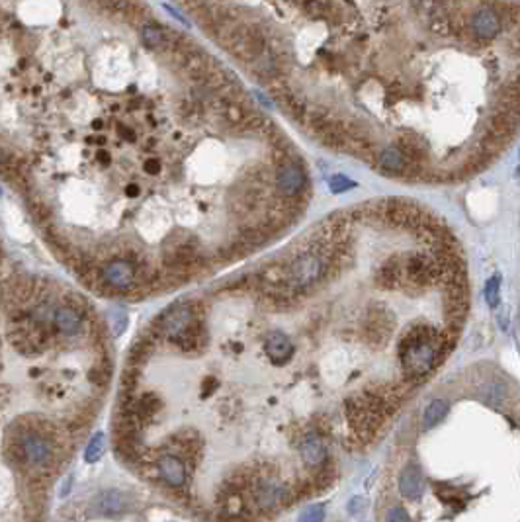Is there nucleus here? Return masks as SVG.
I'll return each instance as SVG.
<instances>
[{
  "instance_id": "7",
  "label": "nucleus",
  "mask_w": 520,
  "mask_h": 522,
  "mask_svg": "<svg viewBox=\"0 0 520 522\" xmlns=\"http://www.w3.org/2000/svg\"><path fill=\"white\" fill-rule=\"evenodd\" d=\"M8 341L20 354H40L49 341V327L31 319L30 313L14 315L8 329Z\"/></svg>"
},
{
  "instance_id": "35",
  "label": "nucleus",
  "mask_w": 520,
  "mask_h": 522,
  "mask_svg": "<svg viewBox=\"0 0 520 522\" xmlns=\"http://www.w3.org/2000/svg\"><path fill=\"white\" fill-rule=\"evenodd\" d=\"M0 194H2V190H0Z\"/></svg>"
},
{
  "instance_id": "12",
  "label": "nucleus",
  "mask_w": 520,
  "mask_h": 522,
  "mask_svg": "<svg viewBox=\"0 0 520 522\" xmlns=\"http://www.w3.org/2000/svg\"><path fill=\"white\" fill-rule=\"evenodd\" d=\"M156 471L161 475V480L167 483L168 487L172 489H184L188 480L186 473V462L172 454V452H165L156 458Z\"/></svg>"
},
{
  "instance_id": "23",
  "label": "nucleus",
  "mask_w": 520,
  "mask_h": 522,
  "mask_svg": "<svg viewBox=\"0 0 520 522\" xmlns=\"http://www.w3.org/2000/svg\"><path fill=\"white\" fill-rule=\"evenodd\" d=\"M141 42L145 47L149 49H165L167 47V33L163 32V28H159V26H145L143 30H141Z\"/></svg>"
},
{
  "instance_id": "17",
  "label": "nucleus",
  "mask_w": 520,
  "mask_h": 522,
  "mask_svg": "<svg viewBox=\"0 0 520 522\" xmlns=\"http://www.w3.org/2000/svg\"><path fill=\"white\" fill-rule=\"evenodd\" d=\"M399 491L405 499H419L425 491V478L416 464H409L399 475Z\"/></svg>"
},
{
  "instance_id": "15",
  "label": "nucleus",
  "mask_w": 520,
  "mask_h": 522,
  "mask_svg": "<svg viewBox=\"0 0 520 522\" xmlns=\"http://www.w3.org/2000/svg\"><path fill=\"white\" fill-rule=\"evenodd\" d=\"M499 32L501 18L497 12L491 10V8H481V10L473 14V20H471V33H473V38L491 40V38L499 35Z\"/></svg>"
},
{
  "instance_id": "5",
  "label": "nucleus",
  "mask_w": 520,
  "mask_h": 522,
  "mask_svg": "<svg viewBox=\"0 0 520 522\" xmlns=\"http://www.w3.org/2000/svg\"><path fill=\"white\" fill-rule=\"evenodd\" d=\"M247 495L252 507L260 512H276L298 501L293 487L270 471H249Z\"/></svg>"
},
{
  "instance_id": "34",
  "label": "nucleus",
  "mask_w": 520,
  "mask_h": 522,
  "mask_svg": "<svg viewBox=\"0 0 520 522\" xmlns=\"http://www.w3.org/2000/svg\"><path fill=\"white\" fill-rule=\"evenodd\" d=\"M120 136L125 137V139H131V137H133V131L127 129V127H120Z\"/></svg>"
},
{
  "instance_id": "13",
  "label": "nucleus",
  "mask_w": 520,
  "mask_h": 522,
  "mask_svg": "<svg viewBox=\"0 0 520 522\" xmlns=\"http://www.w3.org/2000/svg\"><path fill=\"white\" fill-rule=\"evenodd\" d=\"M84 313L79 311L76 307H73L71 303H65L61 307L55 309L53 315V327L57 329V333H61L63 336H76L83 329Z\"/></svg>"
},
{
  "instance_id": "2",
  "label": "nucleus",
  "mask_w": 520,
  "mask_h": 522,
  "mask_svg": "<svg viewBox=\"0 0 520 522\" xmlns=\"http://www.w3.org/2000/svg\"><path fill=\"white\" fill-rule=\"evenodd\" d=\"M151 334L165 339L182 352H200L208 345L204 309L198 302H180L170 305L155 319Z\"/></svg>"
},
{
  "instance_id": "14",
  "label": "nucleus",
  "mask_w": 520,
  "mask_h": 522,
  "mask_svg": "<svg viewBox=\"0 0 520 522\" xmlns=\"http://www.w3.org/2000/svg\"><path fill=\"white\" fill-rule=\"evenodd\" d=\"M264 352H266L272 364L284 366L293 354V345L288 339V334L276 331V333H270L264 339Z\"/></svg>"
},
{
  "instance_id": "33",
  "label": "nucleus",
  "mask_w": 520,
  "mask_h": 522,
  "mask_svg": "<svg viewBox=\"0 0 520 522\" xmlns=\"http://www.w3.org/2000/svg\"><path fill=\"white\" fill-rule=\"evenodd\" d=\"M125 194H127L129 198H137V196L141 194V188H139L137 184H129V186L125 188Z\"/></svg>"
},
{
  "instance_id": "31",
  "label": "nucleus",
  "mask_w": 520,
  "mask_h": 522,
  "mask_svg": "<svg viewBox=\"0 0 520 522\" xmlns=\"http://www.w3.org/2000/svg\"><path fill=\"white\" fill-rule=\"evenodd\" d=\"M364 507L366 501L362 497H354L352 501L348 503V512H350V514H358V512L364 511Z\"/></svg>"
},
{
  "instance_id": "4",
  "label": "nucleus",
  "mask_w": 520,
  "mask_h": 522,
  "mask_svg": "<svg viewBox=\"0 0 520 522\" xmlns=\"http://www.w3.org/2000/svg\"><path fill=\"white\" fill-rule=\"evenodd\" d=\"M344 413L348 427L352 428L354 439L368 444L384 425V418L391 415V409L382 395L380 387L366 389L360 395L348 397L344 401Z\"/></svg>"
},
{
  "instance_id": "3",
  "label": "nucleus",
  "mask_w": 520,
  "mask_h": 522,
  "mask_svg": "<svg viewBox=\"0 0 520 522\" xmlns=\"http://www.w3.org/2000/svg\"><path fill=\"white\" fill-rule=\"evenodd\" d=\"M339 261L334 249L327 243H321L313 237L303 251L295 252L290 261L286 262L288 282L295 295L313 290L331 274L333 264Z\"/></svg>"
},
{
  "instance_id": "19",
  "label": "nucleus",
  "mask_w": 520,
  "mask_h": 522,
  "mask_svg": "<svg viewBox=\"0 0 520 522\" xmlns=\"http://www.w3.org/2000/svg\"><path fill=\"white\" fill-rule=\"evenodd\" d=\"M375 282L385 290H396L397 286L403 284V262L397 256L387 259L375 272Z\"/></svg>"
},
{
  "instance_id": "8",
  "label": "nucleus",
  "mask_w": 520,
  "mask_h": 522,
  "mask_svg": "<svg viewBox=\"0 0 520 522\" xmlns=\"http://www.w3.org/2000/svg\"><path fill=\"white\" fill-rule=\"evenodd\" d=\"M98 278H100V286L110 288L114 292L129 293L139 290V274H137L136 262H131L125 256L106 262L98 270Z\"/></svg>"
},
{
  "instance_id": "32",
  "label": "nucleus",
  "mask_w": 520,
  "mask_h": 522,
  "mask_svg": "<svg viewBox=\"0 0 520 522\" xmlns=\"http://www.w3.org/2000/svg\"><path fill=\"white\" fill-rule=\"evenodd\" d=\"M145 172H149V174H156V172H161V161H159V158H147Z\"/></svg>"
},
{
  "instance_id": "20",
  "label": "nucleus",
  "mask_w": 520,
  "mask_h": 522,
  "mask_svg": "<svg viewBox=\"0 0 520 522\" xmlns=\"http://www.w3.org/2000/svg\"><path fill=\"white\" fill-rule=\"evenodd\" d=\"M377 167L387 174H403L407 161L397 147H385L384 151L377 155Z\"/></svg>"
},
{
  "instance_id": "9",
  "label": "nucleus",
  "mask_w": 520,
  "mask_h": 522,
  "mask_svg": "<svg viewBox=\"0 0 520 522\" xmlns=\"http://www.w3.org/2000/svg\"><path fill=\"white\" fill-rule=\"evenodd\" d=\"M131 507H133L131 495L117 489H106L100 491L90 501L88 514L102 516V519H115V516H122L125 512L131 511Z\"/></svg>"
},
{
  "instance_id": "21",
  "label": "nucleus",
  "mask_w": 520,
  "mask_h": 522,
  "mask_svg": "<svg viewBox=\"0 0 520 522\" xmlns=\"http://www.w3.org/2000/svg\"><path fill=\"white\" fill-rule=\"evenodd\" d=\"M448 413V403L444 399H432L425 407V413H423V428L428 430V428H434L437 425H440Z\"/></svg>"
},
{
  "instance_id": "24",
  "label": "nucleus",
  "mask_w": 520,
  "mask_h": 522,
  "mask_svg": "<svg viewBox=\"0 0 520 522\" xmlns=\"http://www.w3.org/2000/svg\"><path fill=\"white\" fill-rule=\"evenodd\" d=\"M106 452V437L102 432H96L90 442H88V446L84 450V459L88 462V464H94V462H98V459L104 456Z\"/></svg>"
},
{
  "instance_id": "28",
  "label": "nucleus",
  "mask_w": 520,
  "mask_h": 522,
  "mask_svg": "<svg viewBox=\"0 0 520 522\" xmlns=\"http://www.w3.org/2000/svg\"><path fill=\"white\" fill-rule=\"evenodd\" d=\"M110 317H112V331H114L115 336H120L127 329V313L124 309L115 307V309H112Z\"/></svg>"
},
{
  "instance_id": "11",
  "label": "nucleus",
  "mask_w": 520,
  "mask_h": 522,
  "mask_svg": "<svg viewBox=\"0 0 520 522\" xmlns=\"http://www.w3.org/2000/svg\"><path fill=\"white\" fill-rule=\"evenodd\" d=\"M307 174L298 161H284L276 172V186L284 198H298L305 188Z\"/></svg>"
},
{
  "instance_id": "26",
  "label": "nucleus",
  "mask_w": 520,
  "mask_h": 522,
  "mask_svg": "<svg viewBox=\"0 0 520 522\" xmlns=\"http://www.w3.org/2000/svg\"><path fill=\"white\" fill-rule=\"evenodd\" d=\"M110 374H112V368H110V362H106V364L94 366L92 370L88 372V377L92 380V384L104 386L106 382L110 380Z\"/></svg>"
},
{
  "instance_id": "27",
  "label": "nucleus",
  "mask_w": 520,
  "mask_h": 522,
  "mask_svg": "<svg viewBox=\"0 0 520 522\" xmlns=\"http://www.w3.org/2000/svg\"><path fill=\"white\" fill-rule=\"evenodd\" d=\"M325 521V507L323 505H311L303 509L298 522H323Z\"/></svg>"
},
{
  "instance_id": "30",
  "label": "nucleus",
  "mask_w": 520,
  "mask_h": 522,
  "mask_svg": "<svg viewBox=\"0 0 520 522\" xmlns=\"http://www.w3.org/2000/svg\"><path fill=\"white\" fill-rule=\"evenodd\" d=\"M385 522H411V519H409V514H407L403 507H393L391 511L387 512Z\"/></svg>"
},
{
  "instance_id": "29",
  "label": "nucleus",
  "mask_w": 520,
  "mask_h": 522,
  "mask_svg": "<svg viewBox=\"0 0 520 522\" xmlns=\"http://www.w3.org/2000/svg\"><path fill=\"white\" fill-rule=\"evenodd\" d=\"M329 186H331V192H346L348 188L356 186L352 180L344 178L343 174H334V177L329 178Z\"/></svg>"
},
{
  "instance_id": "1",
  "label": "nucleus",
  "mask_w": 520,
  "mask_h": 522,
  "mask_svg": "<svg viewBox=\"0 0 520 522\" xmlns=\"http://www.w3.org/2000/svg\"><path fill=\"white\" fill-rule=\"evenodd\" d=\"M458 329L446 333L427 323L409 325L397 341V358L405 382H416L428 376L456 345Z\"/></svg>"
},
{
  "instance_id": "22",
  "label": "nucleus",
  "mask_w": 520,
  "mask_h": 522,
  "mask_svg": "<svg viewBox=\"0 0 520 522\" xmlns=\"http://www.w3.org/2000/svg\"><path fill=\"white\" fill-rule=\"evenodd\" d=\"M478 393L483 401H487L493 407H499L501 403L507 401V395H509L505 384H497V382H487V384L479 386Z\"/></svg>"
},
{
  "instance_id": "6",
  "label": "nucleus",
  "mask_w": 520,
  "mask_h": 522,
  "mask_svg": "<svg viewBox=\"0 0 520 522\" xmlns=\"http://www.w3.org/2000/svg\"><path fill=\"white\" fill-rule=\"evenodd\" d=\"M12 459L26 470L45 471L55 464V446L45 432L28 428L12 444Z\"/></svg>"
},
{
  "instance_id": "16",
  "label": "nucleus",
  "mask_w": 520,
  "mask_h": 522,
  "mask_svg": "<svg viewBox=\"0 0 520 522\" xmlns=\"http://www.w3.org/2000/svg\"><path fill=\"white\" fill-rule=\"evenodd\" d=\"M300 454H302L303 462H305V466H309L313 470H317V468H321L323 464L327 462V446H325V442L319 434H315V432H309V434H305L302 440V444H300Z\"/></svg>"
},
{
  "instance_id": "10",
  "label": "nucleus",
  "mask_w": 520,
  "mask_h": 522,
  "mask_svg": "<svg viewBox=\"0 0 520 522\" xmlns=\"http://www.w3.org/2000/svg\"><path fill=\"white\" fill-rule=\"evenodd\" d=\"M266 47V40L262 32H259L257 28H250V26H243L239 30V33L235 35V40L227 45L229 49L237 59H243L250 63L254 57H259L260 53L264 51Z\"/></svg>"
},
{
  "instance_id": "25",
  "label": "nucleus",
  "mask_w": 520,
  "mask_h": 522,
  "mask_svg": "<svg viewBox=\"0 0 520 522\" xmlns=\"http://www.w3.org/2000/svg\"><path fill=\"white\" fill-rule=\"evenodd\" d=\"M485 302L489 307H497L501 303V278L493 276L485 284Z\"/></svg>"
},
{
  "instance_id": "18",
  "label": "nucleus",
  "mask_w": 520,
  "mask_h": 522,
  "mask_svg": "<svg viewBox=\"0 0 520 522\" xmlns=\"http://www.w3.org/2000/svg\"><path fill=\"white\" fill-rule=\"evenodd\" d=\"M249 65L250 71L257 74L260 81H268V83H272L274 79L280 76V63H278L274 51L268 49V47H264V51L260 53L259 57H254Z\"/></svg>"
}]
</instances>
